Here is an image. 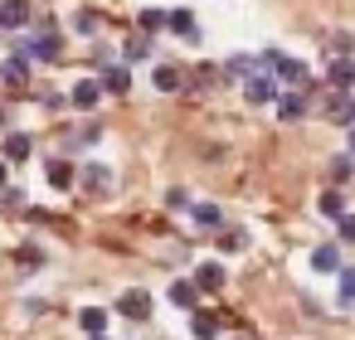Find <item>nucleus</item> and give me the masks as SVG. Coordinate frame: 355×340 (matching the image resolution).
I'll return each instance as SVG.
<instances>
[{"label": "nucleus", "instance_id": "6", "mask_svg": "<svg viewBox=\"0 0 355 340\" xmlns=\"http://www.w3.org/2000/svg\"><path fill=\"white\" fill-rule=\"evenodd\" d=\"M69 102H73L78 112H93V107L103 102V88H98V78H78V83H73V93H69Z\"/></svg>", "mask_w": 355, "mask_h": 340}, {"label": "nucleus", "instance_id": "36", "mask_svg": "<svg viewBox=\"0 0 355 340\" xmlns=\"http://www.w3.org/2000/svg\"><path fill=\"white\" fill-rule=\"evenodd\" d=\"M88 340H107V335H88Z\"/></svg>", "mask_w": 355, "mask_h": 340}, {"label": "nucleus", "instance_id": "15", "mask_svg": "<svg viewBox=\"0 0 355 340\" xmlns=\"http://www.w3.org/2000/svg\"><path fill=\"white\" fill-rule=\"evenodd\" d=\"M190 282H195L200 292H219V287H224V262H200Z\"/></svg>", "mask_w": 355, "mask_h": 340}, {"label": "nucleus", "instance_id": "33", "mask_svg": "<svg viewBox=\"0 0 355 340\" xmlns=\"http://www.w3.org/2000/svg\"><path fill=\"white\" fill-rule=\"evenodd\" d=\"M20 199H25V195H20V190H15V185H6V190H0V204H10V209H15V204H20Z\"/></svg>", "mask_w": 355, "mask_h": 340}, {"label": "nucleus", "instance_id": "26", "mask_svg": "<svg viewBox=\"0 0 355 340\" xmlns=\"http://www.w3.org/2000/svg\"><path fill=\"white\" fill-rule=\"evenodd\" d=\"M219 248H224V253H239V248H248V233H239V229H224V233H219Z\"/></svg>", "mask_w": 355, "mask_h": 340}, {"label": "nucleus", "instance_id": "2", "mask_svg": "<svg viewBox=\"0 0 355 340\" xmlns=\"http://www.w3.org/2000/svg\"><path fill=\"white\" fill-rule=\"evenodd\" d=\"M35 20V6H30V0H0V30H25Z\"/></svg>", "mask_w": 355, "mask_h": 340}, {"label": "nucleus", "instance_id": "8", "mask_svg": "<svg viewBox=\"0 0 355 340\" xmlns=\"http://www.w3.org/2000/svg\"><path fill=\"white\" fill-rule=\"evenodd\" d=\"M326 117H331L336 127H355V98H350V93H331V98H326Z\"/></svg>", "mask_w": 355, "mask_h": 340}, {"label": "nucleus", "instance_id": "30", "mask_svg": "<svg viewBox=\"0 0 355 340\" xmlns=\"http://www.w3.org/2000/svg\"><path fill=\"white\" fill-rule=\"evenodd\" d=\"M166 209H190V195L185 190H166Z\"/></svg>", "mask_w": 355, "mask_h": 340}, {"label": "nucleus", "instance_id": "34", "mask_svg": "<svg viewBox=\"0 0 355 340\" xmlns=\"http://www.w3.org/2000/svg\"><path fill=\"white\" fill-rule=\"evenodd\" d=\"M10 185V170H6V161H0V190H6Z\"/></svg>", "mask_w": 355, "mask_h": 340}, {"label": "nucleus", "instance_id": "11", "mask_svg": "<svg viewBox=\"0 0 355 340\" xmlns=\"http://www.w3.org/2000/svg\"><path fill=\"white\" fill-rule=\"evenodd\" d=\"M272 78L277 83H292V88H306V64L302 59H277L272 64Z\"/></svg>", "mask_w": 355, "mask_h": 340}, {"label": "nucleus", "instance_id": "29", "mask_svg": "<svg viewBox=\"0 0 355 340\" xmlns=\"http://www.w3.org/2000/svg\"><path fill=\"white\" fill-rule=\"evenodd\" d=\"M350 170H355L350 156H336V161H331V180H350Z\"/></svg>", "mask_w": 355, "mask_h": 340}, {"label": "nucleus", "instance_id": "3", "mask_svg": "<svg viewBox=\"0 0 355 340\" xmlns=\"http://www.w3.org/2000/svg\"><path fill=\"white\" fill-rule=\"evenodd\" d=\"M243 98H248L253 107H263V102H277V78H272V73H248V83H243Z\"/></svg>", "mask_w": 355, "mask_h": 340}, {"label": "nucleus", "instance_id": "23", "mask_svg": "<svg viewBox=\"0 0 355 340\" xmlns=\"http://www.w3.org/2000/svg\"><path fill=\"white\" fill-rule=\"evenodd\" d=\"M190 219H195L200 229H219V224H224L219 204H190Z\"/></svg>", "mask_w": 355, "mask_h": 340}, {"label": "nucleus", "instance_id": "18", "mask_svg": "<svg viewBox=\"0 0 355 340\" xmlns=\"http://www.w3.org/2000/svg\"><path fill=\"white\" fill-rule=\"evenodd\" d=\"M151 83H156L161 93H180V88H185V78H180V69H175V64H161V69L151 73Z\"/></svg>", "mask_w": 355, "mask_h": 340}, {"label": "nucleus", "instance_id": "25", "mask_svg": "<svg viewBox=\"0 0 355 340\" xmlns=\"http://www.w3.org/2000/svg\"><path fill=\"white\" fill-rule=\"evenodd\" d=\"M137 25H141V35H156V30H166V10H141Z\"/></svg>", "mask_w": 355, "mask_h": 340}, {"label": "nucleus", "instance_id": "24", "mask_svg": "<svg viewBox=\"0 0 355 340\" xmlns=\"http://www.w3.org/2000/svg\"><path fill=\"white\" fill-rule=\"evenodd\" d=\"M44 175H49V185H54V190H69V185H73V165H69V161H49V170H44Z\"/></svg>", "mask_w": 355, "mask_h": 340}, {"label": "nucleus", "instance_id": "28", "mask_svg": "<svg viewBox=\"0 0 355 340\" xmlns=\"http://www.w3.org/2000/svg\"><path fill=\"white\" fill-rule=\"evenodd\" d=\"M73 30H78V35H98V15H93V10H78V15H73Z\"/></svg>", "mask_w": 355, "mask_h": 340}, {"label": "nucleus", "instance_id": "31", "mask_svg": "<svg viewBox=\"0 0 355 340\" xmlns=\"http://www.w3.org/2000/svg\"><path fill=\"white\" fill-rule=\"evenodd\" d=\"M20 262H25V267H40V262H44V253H40V248H30V243H25V248H20Z\"/></svg>", "mask_w": 355, "mask_h": 340}, {"label": "nucleus", "instance_id": "16", "mask_svg": "<svg viewBox=\"0 0 355 340\" xmlns=\"http://www.w3.org/2000/svg\"><path fill=\"white\" fill-rule=\"evenodd\" d=\"M195 301H200V287H195L190 277L171 282V306H180V311H195Z\"/></svg>", "mask_w": 355, "mask_h": 340}, {"label": "nucleus", "instance_id": "22", "mask_svg": "<svg viewBox=\"0 0 355 340\" xmlns=\"http://www.w3.org/2000/svg\"><path fill=\"white\" fill-rule=\"evenodd\" d=\"M316 209H321L326 219H340V214H345V195H340V190H321Z\"/></svg>", "mask_w": 355, "mask_h": 340}, {"label": "nucleus", "instance_id": "5", "mask_svg": "<svg viewBox=\"0 0 355 340\" xmlns=\"http://www.w3.org/2000/svg\"><path fill=\"white\" fill-rule=\"evenodd\" d=\"M78 180H83L88 195H107V190H112V170H107L103 161H88V165L78 170Z\"/></svg>", "mask_w": 355, "mask_h": 340}, {"label": "nucleus", "instance_id": "19", "mask_svg": "<svg viewBox=\"0 0 355 340\" xmlns=\"http://www.w3.org/2000/svg\"><path fill=\"white\" fill-rule=\"evenodd\" d=\"M311 267H316V272H340V248H336V243H321V248L311 253Z\"/></svg>", "mask_w": 355, "mask_h": 340}, {"label": "nucleus", "instance_id": "17", "mask_svg": "<svg viewBox=\"0 0 355 340\" xmlns=\"http://www.w3.org/2000/svg\"><path fill=\"white\" fill-rule=\"evenodd\" d=\"M190 335H195V340H214V335H219V316H214V311H195V316H190Z\"/></svg>", "mask_w": 355, "mask_h": 340}, {"label": "nucleus", "instance_id": "21", "mask_svg": "<svg viewBox=\"0 0 355 340\" xmlns=\"http://www.w3.org/2000/svg\"><path fill=\"white\" fill-rule=\"evenodd\" d=\"M122 59H127V64H141V59H151V39H146V35H132V39L122 44Z\"/></svg>", "mask_w": 355, "mask_h": 340}, {"label": "nucleus", "instance_id": "35", "mask_svg": "<svg viewBox=\"0 0 355 340\" xmlns=\"http://www.w3.org/2000/svg\"><path fill=\"white\" fill-rule=\"evenodd\" d=\"M350 151H355V127H350Z\"/></svg>", "mask_w": 355, "mask_h": 340}, {"label": "nucleus", "instance_id": "14", "mask_svg": "<svg viewBox=\"0 0 355 340\" xmlns=\"http://www.w3.org/2000/svg\"><path fill=\"white\" fill-rule=\"evenodd\" d=\"M30 146H35V141H30V132H6V141H0L6 161H15V165H20V161H30Z\"/></svg>", "mask_w": 355, "mask_h": 340}, {"label": "nucleus", "instance_id": "12", "mask_svg": "<svg viewBox=\"0 0 355 340\" xmlns=\"http://www.w3.org/2000/svg\"><path fill=\"white\" fill-rule=\"evenodd\" d=\"M98 88H103V93H127V88H132V69H127V64H107L103 78H98Z\"/></svg>", "mask_w": 355, "mask_h": 340}, {"label": "nucleus", "instance_id": "13", "mask_svg": "<svg viewBox=\"0 0 355 340\" xmlns=\"http://www.w3.org/2000/svg\"><path fill=\"white\" fill-rule=\"evenodd\" d=\"M272 107H277V117H282V122H302V117H306V98H302L297 88H292V93H277V102H272Z\"/></svg>", "mask_w": 355, "mask_h": 340}, {"label": "nucleus", "instance_id": "27", "mask_svg": "<svg viewBox=\"0 0 355 340\" xmlns=\"http://www.w3.org/2000/svg\"><path fill=\"white\" fill-rule=\"evenodd\" d=\"M340 301L355 306V267H340Z\"/></svg>", "mask_w": 355, "mask_h": 340}, {"label": "nucleus", "instance_id": "10", "mask_svg": "<svg viewBox=\"0 0 355 340\" xmlns=\"http://www.w3.org/2000/svg\"><path fill=\"white\" fill-rule=\"evenodd\" d=\"M166 30H171V35H180V39H190V44L200 39V25H195V15H190V10H166Z\"/></svg>", "mask_w": 355, "mask_h": 340}, {"label": "nucleus", "instance_id": "4", "mask_svg": "<svg viewBox=\"0 0 355 340\" xmlns=\"http://www.w3.org/2000/svg\"><path fill=\"white\" fill-rule=\"evenodd\" d=\"M117 316H127V321H146V316H151V292H141V287L122 292V296H117Z\"/></svg>", "mask_w": 355, "mask_h": 340}, {"label": "nucleus", "instance_id": "1", "mask_svg": "<svg viewBox=\"0 0 355 340\" xmlns=\"http://www.w3.org/2000/svg\"><path fill=\"white\" fill-rule=\"evenodd\" d=\"M59 49H64V39L54 35V30H44V35H35V39H25L15 54H25L30 64H49V59H59Z\"/></svg>", "mask_w": 355, "mask_h": 340}, {"label": "nucleus", "instance_id": "32", "mask_svg": "<svg viewBox=\"0 0 355 340\" xmlns=\"http://www.w3.org/2000/svg\"><path fill=\"white\" fill-rule=\"evenodd\" d=\"M336 224H340V238H345V243H355V214H340Z\"/></svg>", "mask_w": 355, "mask_h": 340}, {"label": "nucleus", "instance_id": "7", "mask_svg": "<svg viewBox=\"0 0 355 340\" xmlns=\"http://www.w3.org/2000/svg\"><path fill=\"white\" fill-rule=\"evenodd\" d=\"M326 83H331L336 93H350V88H355V59H331V64H326Z\"/></svg>", "mask_w": 355, "mask_h": 340}, {"label": "nucleus", "instance_id": "9", "mask_svg": "<svg viewBox=\"0 0 355 340\" xmlns=\"http://www.w3.org/2000/svg\"><path fill=\"white\" fill-rule=\"evenodd\" d=\"M0 83L25 88V83H30V59H25V54H10L6 64H0Z\"/></svg>", "mask_w": 355, "mask_h": 340}, {"label": "nucleus", "instance_id": "20", "mask_svg": "<svg viewBox=\"0 0 355 340\" xmlns=\"http://www.w3.org/2000/svg\"><path fill=\"white\" fill-rule=\"evenodd\" d=\"M78 325H83L88 335H103V330H107V311H103V306H83V311H78Z\"/></svg>", "mask_w": 355, "mask_h": 340}]
</instances>
